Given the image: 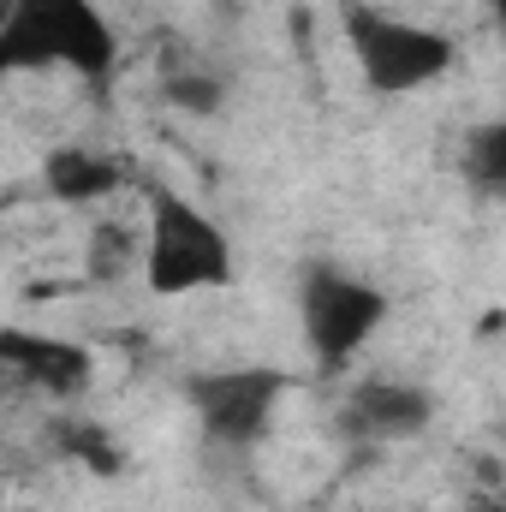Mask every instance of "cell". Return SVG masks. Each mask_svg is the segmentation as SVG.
Here are the masks:
<instances>
[{
    "mask_svg": "<svg viewBox=\"0 0 506 512\" xmlns=\"http://www.w3.org/2000/svg\"><path fill=\"white\" fill-rule=\"evenodd\" d=\"M143 286L155 298H191V292H221L239 274L233 239L221 233L215 215H203L185 191L149 179L143 185Z\"/></svg>",
    "mask_w": 506,
    "mask_h": 512,
    "instance_id": "1",
    "label": "cell"
},
{
    "mask_svg": "<svg viewBox=\"0 0 506 512\" xmlns=\"http://www.w3.org/2000/svg\"><path fill=\"white\" fill-rule=\"evenodd\" d=\"M501 447H506V429H501Z\"/></svg>",
    "mask_w": 506,
    "mask_h": 512,
    "instance_id": "14",
    "label": "cell"
},
{
    "mask_svg": "<svg viewBox=\"0 0 506 512\" xmlns=\"http://www.w3.org/2000/svg\"><path fill=\"white\" fill-rule=\"evenodd\" d=\"M90 280H126L131 268H143V233L126 227V221H96V233H90Z\"/></svg>",
    "mask_w": 506,
    "mask_h": 512,
    "instance_id": "10",
    "label": "cell"
},
{
    "mask_svg": "<svg viewBox=\"0 0 506 512\" xmlns=\"http://www.w3.org/2000/svg\"><path fill=\"white\" fill-rule=\"evenodd\" d=\"M48 441H54V453L78 459V465H84V471H96V477H120V471H126V453H120L114 429H108V423H96V417H54Z\"/></svg>",
    "mask_w": 506,
    "mask_h": 512,
    "instance_id": "9",
    "label": "cell"
},
{
    "mask_svg": "<svg viewBox=\"0 0 506 512\" xmlns=\"http://www.w3.org/2000/svg\"><path fill=\"white\" fill-rule=\"evenodd\" d=\"M286 393H292V376L274 364H227V370L185 376V399H191L203 435L221 447H256Z\"/></svg>",
    "mask_w": 506,
    "mask_h": 512,
    "instance_id": "5",
    "label": "cell"
},
{
    "mask_svg": "<svg viewBox=\"0 0 506 512\" xmlns=\"http://www.w3.org/2000/svg\"><path fill=\"white\" fill-rule=\"evenodd\" d=\"M48 66H66L78 78H108L120 66V30L102 12V0H6L0 72Z\"/></svg>",
    "mask_w": 506,
    "mask_h": 512,
    "instance_id": "2",
    "label": "cell"
},
{
    "mask_svg": "<svg viewBox=\"0 0 506 512\" xmlns=\"http://www.w3.org/2000/svg\"><path fill=\"white\" fill-rule=\"evenodd\" d=\"M495 12H501V24H506V0H495Z\"/></svg>",
    "mask_w": 506,
    "mask_h": 512,
    "instance_id": "13",
    "label": "cell"
},
{
    "mask_svg": "<svg viewBox=\"0 0 506 512\" xmlns=\"http://www.w3.org/2000/svg\"><path fill=\"white\" fill-rule=\"evenodd\" d=\"M161 96H167L179 114L215 120V114H221V102H227V78H215V72H203V66H179V72H167Z\"/></svg>",
    "mask_w": 506,
    "mask_h": 512,
    "instance_id": "11",
    "label": "cell"
},
{
    "mask_svg": "<svg viewBox=\"0 0 506 512\" xmlns=\"http://www.w3.org/2000/svg\"><path fill=\"white\" fill-rule=\"evenodd\" d=\"M126 179H131L126 155H108V149L54 143V149L42 155V191H48L60 209H96V203H108Z\"/></svg>",
    "mask_w": 506,
    "mask_h": 512,
    "instance_id": "8",
    "label": "cell"
},
{
    "mask_svg": "<svg viewBox=\"0 0 506 512\" xmlns=\"http://www.w3.org/2000/svg\"><path fill=\"white\" fill-rule=\"evenodd\" d=\"M340 30H346V48L376 96H411V90L447 78L459 60V42L447 30L381 12L370 0H340Z\"/></svg>",
    "mask_w": 506,
    "mask_h": 512,
    "instance_id": "3",
    "label": "cell"
},
{
    "mask_svg": "<svg viewBox=\"0 0 506 512\" xmlns=\"http://www.w3.org/2000/svg\"><path fill=\"white\" fill-rule=\"evenodd\" d=\"M0 358L18 382H30L48 399H78L90 376H96V358L78 346V340H60V334H30V328H6L0 334Z\"/></svg>",
    "mask_w": 506,
    "mask_h": 512,
    "instance_id": "7",
    "label": "cell"
},
{
    "mask_svg": "<svg viewBox=\"0 0 506 512\" xmlns=\"http://www.w3.org/2000/svg\"><path fill=\"white\" fill-rule=\"evenodd\" d=\"M465 173L483 191H506V114L465 137Z\"/></svg>",
    "mask_w": 506,
    "mask_h": 512,
    "instance_id": "12",
    "label": "cell"
},
{
    "mask_svg": "<svg viewBox=\"0 0 506 512\" xmlns=\"http://www.w3.org/2000/svg\"><path fill=\"white\" fill-rule=\"evenodd\" d=\"M387 292L376 280L352 274V268H334V262H310L304 280H298V322H304V346L322 370H340L352 364L387 322Z\"/></svg>",
    "mask_w": 506,
    "mask_h": 512,
    "instance_id": "4",
    "label": "cell"
},
{
    "mask_svg": "<svg viewBox=\"0 0 506 512\" xmlns=\"http://www.w3.org/2000/svg\"><path fill=\"white\" fill-rule=\"evenodd\" d=\"M435 423V393L423 382H376L352 387V399L340 405V435L346 441H364V447H387V441H411Z\"/></svg>",
    "mask_w": 506,
    "mask_h": 512,
    "instance_id": "6",
    "label": "cell"
}]
</instances>
